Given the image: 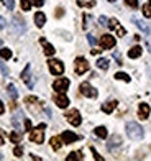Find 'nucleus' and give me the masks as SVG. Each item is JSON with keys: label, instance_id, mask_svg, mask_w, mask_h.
I'll return each mask as SVG.
<instances>
[{"label": "nucleus", "instance_id": "41", "mask_svg": "<svg viewBox=\"0 0 151 161\" xmlns=\"http://www.w3.org/2000/svg\"><path fill=\"white\" fill-rule=\"evenodd\" d=\"M0 68H2V72H3L5 76H8V69L5 68V64H0Z\"/></svg>", "mask_w": 151, "mask_h": 161}, {"label": "nucleus", "instance_id": "35", "mask_svg": "<svg viewBox=\"0 0 151 161\" xmlns=\"http://www.w3.org/2000/svg\"><path fill=\"white\" fill-rule=\"evenodd\" d=\"M125 3L128 7H132V8H136L138 7V0H125Z\"/></svg>", "mask_w": 151, "mask_h": 161}, {"label": "nucleus", "instance_id": "3", "mask_svg": "<svg viewBox=\"0 0 151 161\" xmlns=\"http://www.w3.org/2000/svg\"><path fill=\"white\" fill-rule=\"evenodd\" d=\"M48 66H49V71H51L54 76H61L64 72V64L59 59H49Z\"/></svg>", "mask_w": 151, "mask_h": 161}, {"label": "nucleus", "instance_id": "26", "mask_svg": "<svg viewBox=\"0 0 151 161\" xmlns=\"http://www.w3.org/2000/svg\"><path fill=\"white\" fill-rule=\"evenodd\" d=\"M94 131H95V135L99 138H107V128L105 127H97Z\"/></svg>", "mask_w": 151, "mask_h": 161}, {"label": "nucleus", "instance_id": "9", "mask_svg": "<svg viewBox=\"0 0 151 161\" xmlns=\"http://www.w3.org/2000/svg\"><path fill=\"white\" fill-rule=\"evenodd\" d=\"M67 87H69V79H66V77L57 79V80H54V84H53V89L56 92H66Z\"/></svg>", "mask_w": 151, "mask_h": 161}, {"label": "nucleus", "instance_id": "40", "mask_svg": "<svg viewBox=\"0 0 151 161\" xmlns=\"http://www.w3.org/2000/svg\"><path fill=\"white\" fill-rule=\"evenodd\" d=\"M31 3L36 5V7H43L45 5V0H31Z\"/></svg>", "mask_w": 151, "mask_h": 161}, {"label": "nucleus", "instance_id": "20", "mask_svg": "<svg viewBox=\"0 0 151 161\" xmlns=\"http://www.w3.org/2000/svg\"><path fill=\"white\" fill-rule=\"evenodd\" d=\"M141 53H143L141 46H133L130 51H128V56H130L132 59H135V58H140V56H141Z\"/></svg>", "mask_w": 151, "mask_h": 161}, {"label": "nucleus", "instance_id": "21", "mask_svg": "<svg viewBox=\"0 0 151 161\" xmlns=\"http://www.w3.org/2000/svg\"><path fill=\"white\" fill-rule=\"evenodd\" d=\"M21 119H23V114H21L20 110H18L15 115H13V119H12V123H13V127H15L17 130H18V128H21V125H20Z\"/></svg>", "mask_w": 151, "mask_h": 161}, {"label": "nucleus", "instance_id": "2", "mask_svg": "<svg viewBox=\"0 0 151 161\" xmlns=\"http://www.w3.org/2000/svg\"><path fill=\"white\" fill-rule=\"evenodd\" d=\"M45 130H46L45 123H40L36 128H33L31 133H30V142H33V143H43V140H45Z\"/></svg>", "mask_w": 151, "mask_h": 161}, {"label": "nucleus", "instance_id": "13", "mask_svg": "<svg viewBox=\"0 0 151 161\" xmlns=\"http://www.w3.org/2000/svg\"><path fill=\"white\" fill-rule=\"evenodd\" d=\"M61 140H62V143H67V145H71V143L77 142V140H79V136H77L76 133H73V131H62Z\"/></svg>", "mask_w": 151, "mask_h": 161}, {"label": "nucleus", "instance_id": "8", "mask_svg": "<svg viewBox=\"0 0 151 161\" xmlns=\"http://www.w3.org/2000/svg\"><path fill=\"white\" fill-rule=\"evenodd\" d=\"M30 69H31V66L28 64L26 68H25V71L21 72V79H23V82L26 84V87H28V89H33V86H35V80H33V77H31V74H30Z\"/></svg>", "mask_w": 151, "mask_h": 161}, {"label": "nucleus", "instance_id": "4", "mask_svg": "<svg viewBox=\"0 0 151 161\" xmlns=\"http://www.w3.org/2000/svg\"><path fill=\"white\" fill-rule=\"evenodd\" d=\"M79 91H81L82 96L85 97H90V99H95L97 97V89H94L89 82H82L81 87H79Z\"/></svg>", "mask_w": 151, "mask_h": 161}, {"label": "nucleus", "instance_id": "1", "mask_svg": "<svg viewBox=\"0 0 151 161\" xmlns=\"http://www.w3.org/2000/svg\"><path fill=\"white\" fill-rule=\"evenodd\" d=\"M127 135L132 138V140H141L145 131H143V127L138 125L136 122H128L127 123Z\"/></svg>", "mask_w": 151, "mask_h": 161}, {"label": "nucleus", "instance_id": "10", "mask_svg": "<svg viewBox=\"0 0 151 161\" xmlns=\"http://www.w3.org/2000/svg\"><path fill=\"white\" fill-rule=\"evenodd\" d=\"M115 38L112 35H104L102 38H100V46H102L104 49H112L113 46H115Z\"/></svg>", "mask_w": 151, "mask_h": 161}, {"label": "nucleus", "instance_id": "42", "mask_svg": "<svg viewBox=\"0 0 151 161\" xmlns=\"http://www.w3.org/2000/svg\"><path fill=\"white\" fill-rule=\"evenodd\" d=\"M3 112H5V105H3V102L0 100V115H3Z\"/></svg>", "mask_w": 151, "mask_h": 161}, {"label": "nucleus", "instance_id": "31", "mask_svg": "<svg viewBox=\"0 0 151 161\" xmlns=\"http://www.w3.org/2000/svg\"><path fill=\"white\" fill-rule=\"evenodd\" d=\"M2 2H3V5H5L8 10H13V8H15V0H2Z\"/></svg>", "mask_w": 151, "mask_h": 161}, {"label": "nucleus", "instance_id": "43", "mask_svg": "<svg viewBox=\"0 0 151 161\" xmlns=\"http://www.w3.org/2000/svg\"><path fill=\"white\" fill-rule=\"evenodd\" d=\"M0 28H5V18L0 17Z\"/></svg>", "mask_w": 151, "mask_h": 161}, {"label": "nucleus", "instance_id": "34", "mask_svg": "<svg viewBox=\"0 0 151 161\" xmlns=\"http://www.w3.org/2000/svg\"><path fill=\"white\" fill-rule=\"evenodd\" d=\"M13 155H15L17 158H21V155H23V148H21V146H17V148L13 150Z\"/></svg>", "mask_w": 151, "mask_h": 161}, {"label": "nucleus", "instance_id": "49", "mask_svg": "<svg viewBox=\"0 0 151 161\" xmlns=\"http://www.w3.org/2000/svg\"><path fill=\"white\" fill-rule=\"evenodd\" d=\"M109 2H115V0H109Z\"/></svg>", "mask_w": 151, "mask_h": 161}, {"label": "nucleus", "instance_id": "29", "mask_svg": "<svg viewBox=\"0 0 151 161\" xmlns=\"http://www.w3.org/2000/svg\"><path fill=\"white\" fill-rule=\"evenodd\" d=\"M10 140H12L13 143H20L21 135H20V133H17V131H12V133H10Z\"/></svg>", "mask_w": 151, "mask_h": 161}, {"label": "nucleus", "instance_id": "33", "mask_svg": "<svg viewBox=\"0 0 151 161\" xmlns=\"http://www.w3.org/2000/svg\"><path fill=\"white\" fill-rule=\"evenodd\" d=\"M90 151H92V155H94V158H95L97 161H104V158L99 155V153H97V150L94 148V146H90Z\"/></svg>", "mask_w": 151, "mask_h": 161}, {"label": "nucleus", "instance_id": "32", "mask_svg": "<svg viewBox=\"0 0 151 161\" xmlns=\"http://www.w3.org/2000/svg\"><path fill=\"white\" fill-rule=\"evenodd\" d=\"M143 15H145L146 18H151V8H149V5H143Z\"/></svg>", "mask_w": 151, "mask_h": 161}, {"label": "nucleus", "instance_id": "5", "mask_svg": "<svg viewBox=\"0 0 151 161\" xmlns=\"http://www.w3.org/2000/svg\"><path fill=\"white\" fill-rule=\"evenodd\" d=\"M66 119H67V122L71 123V125H74V127H79L81 122H82L81 114H79V110H76V108H73V110H69L66 114Z\"/></svg>", "mask_w": 151, "mask_h": 161}, {"label": "nucleus", "instance_id": "6", "mask_svg": "<svg viewBox=\"0 0 151 161\" xmlns=\"http://www.w3.org/2000/svg\"><path fill=\"white\" fill-rule=\"evenodd\" d=\"M12 28H13V31L18 33V35L25 33V30H26V25H25L23 18H21V17H13V25H12Z\"/></svg>", "mask_w": 151, "mask_h": 161}, {"label": "nucleus", "instance_id": "25", "mask_svg": "<svg viewBox=\"0 0 151 161\" xmlns=\"http://www.w3.org/2000/svg\"><path fill=\"white\" fill-rule=\"evenodd\" d=\"M0 58H2V59H10V58H12V51L8 48H2V49H0Z\"/></svg>", "mask_w": 151, "mask_h": 161}, {"label": "nucleus", "instance_id": "44", "mask_svg": "<svg viewBox=\"0 0 151 161\" xmlns=\"http://www.w3.org/2000/svg\"><path fill=\"white\" fill-rule=\"evenodd\" d=\"M62 15V8H57V12H56V17H61Z\"/></svg>", "mask_w": 151, "mask_h": 161}, {"label": "nucleus", "instance_id": "24", "mask_svg": "<svg viewBox=\"0 0 151 161\" xmlns=\"http://www.w3.org/2000/svg\"><path fill=\"white\" fill-rule=\"evenodd\" d=\"M97 68L107 71V69H109V59H105V58H100V59L97 61Z\"/></svg>", "mask_w": 151, "mask_h": 161}, {"label": "nucleus", "instance_id": "46", "mask_svg": "<svg viewBox=\"0 0 151 161\" xmlns=\"http://www.w3.org/2000/svg\"><path fill=\"white\" fill-rule=\"evenodd\" d=\"M146 45H148V48H149V51H151V38H148V41H146Z\"/></svg>", "mask_w": 151, "mask_h": 161}, {"label": "nucleus", "instance_id": "47", "mask_svg": "<svg viewBox=\"0 0 151 161\" xmlns=\"http://www.w3.org/2000/svg\"><path fill=\"white\" fill-rule=\"evenodd\" d=\"M2 143H3V136H2V135H0V145H2Z\"/></svg>", "mask_w": 151, "mask_h": 161}, {"label": "nucleus", "instance_id": "15", "mask_svg": "<svg viewBox=\"0 0 151 161\" xmlns=\"http://www.w3.org/2000/svg\"><path fill=\"white\" fill-rule=\"evenodd\" d=\"M138 115H140V119L141 120H145V119H148V115H149V105L148 104H140V107H138Z\"/></svg>", "mask_w": 151, "mask_h": 161}, {"label": "nucleus", "instance_id": "30", "mask_svg": "<svg viewBox=\"0 0 151 161\" xmlns=\"http://www.w3.org/2000/svg\"><path fill=\"white\" fill-rule=\"evenodd\" d=\"M20 2H21V10L28 12L31 8V2H30V0H20Z\"/></svg>", "mask_w": 151, "mask_h": 161}, {"label": "nucleus", "instance_id": "45", "mask_svg": "<svg viewBox=\"0 0 151 161\" xmlns=\"http://www.w3.org/2000/svg\"><path fill=\"white\" fill-rule=\"evenodd\" d=\"M100 51H102V49H92V54H99Z\"/></svg>", "mask_w": 151, "mask_h": 161}, {"label": "nucleus", "instance_id": "22", "mask_svg": "<svg viewBox=\"0 0 151 161\" xmlns=\"http://www.w3.org/2000/svg\"><path fill=\"white\" fill-rule=\"evenodd\" d=\"M51 146H53V150L57 151V150H61V146H62V140L59 136H53L51 138Z\"/></svg>", "mask_w": 151, "mask_h": 161}, {"label": "nucleus", "instance_id": "7", "mask_svg": "<svg viewBox=\"0 0 151 161\" xmlns=\"http://www.w3.org/2000/svg\"><path fill=\"white\" fill-rule=\"evenodd\" d=\"M89 71V63L85 61V58H77L76 59V74H84Z\"/></svg>", "mask_w": 151, "mask_h": 161}, {"label": "nucleus", "instance_id": "48", "mask_svg": "<svg viewBox=\"0 0 151 161\" xmlns=\"http://www.w3.org/2000/svg\"><path fill=\"white\" fill-rule=\"evenodd\" d=\"M0 46H2V40H0Z\"/></svg>", "mask_w": 151, "mask_h": 161}, {"label": "nucleus", "instance_id": "14", "mask_svg": "<svg viewBox=\"0 0 151 161\" xmlns=\"http://www.w3.org/2000/svg\"><path fill=\"white\" fill-rule=\"evenodd\" d=\"M40 43L43 45V48H45V54H46V56H53V54L56 53L54 46H53V45H49V43H48L45 38H40Z\"/></svg>", "mask_w": 151, "mask_h": 161}, {"label": "nucleus", "instance_id": "39", "mask_svg": "<svg viewBox=\"0 0 151 161\" xmlns=\"http://www.w3.org/2000/svg\"><path fill=\"white\" fill-rule=\"evenodd\" d=\"M23 130H31V120H28V119H25V128Z\"/></svg>", "mask_w": 151, "mask_h": 161}, {"label": "nucleus", "instance_id": "37", "mask_svg": "<svg viewBox=\"0 0 151 161\" xmlns=\"http://www.w3.org/2000/svg\"><path fill=\"white\" fill-rule=\"evenodd\" d=\"M99 21H100V25H102V26H109V18H107V17H100L99 18Z\"/></svg>", "mask_w": 151, "mask_h": 161}, {"label": "nucleus", "instance_id": "18", "mask_svg": "<svg viewBox=\"0 0 151 161\" xmlns=\"http://www.w3.org/2000/svg\"><path fill=\"white\" fill-rule=\"evenodd\" d=\"M120 145H121V138H120L118 135H113V136L110 138V142L107 143V148L113 150V148H117V146H120Z\"/></svg>", "mask_w": 151, "mask_h": 161}, {"label": "nucleus", "instance_id": "50", "mask_svg": "<svg viewBox=\"0 0 151 161\" xmlns=\"http://www.w3.org/2000/svg\"><path fill=\"white\" fill-rule=\"evenodd\" d=\"M149 7H151V0H149Z\"/></svg>", "mask_w": 151, "mask_h": 161}, {"label": "nucleus", "instance_id": "16", "mask_svg": "<svg viewBox=\"0 0 151 161\" xmlns=\"http://www.w3.org/2000/svg\"><path fill=\"white\" fill-rule=\"evenodd\" d=\"M35 23H36L38 28H43L46 23V17H45V13L43 12H36L35 13Z\"/></svg>", "mask_w": 151, "mask_h": 161}, {"label": "nucleus", "instance_id": "11", "mask_svg": "<svg viewBox=\"0 0 151 161\" xmlns=\"http://www.w3.org/2000/svg\"><path fill=\"white\" fill-rule=\"evenodd\" d=\"M132 21L140 28L141 31H145V33H151V26H149V23H146L145 20H140V18H136V17H132Z\"/></svg>", "mask_w": 151, "mask_h": 161}, {"label": "nucleus", "instance_id": "36", "mask_svg": "<svg viewBox=\"0 0 151 161\" xmlns=\"http://www.w3.org/2000/svg\"><path fill=\"white\" fill-rule=\"evenodd\" d=\"M113 58H115V61H117V64H123V61H121V56L118 51H113Z\"/></svg>", "mask_w": 151, "mask_h": 161}, {"label": "nucleus", "instance_id": "12", "mask_svg": "<svg viewBox=\"0 0 151 161\" xmlns=\"http://www.w3.org/2000/svg\"><path fill=\"white\" fill-rule=\"evenodd\" d=\"M54 102H56V105L61 107V108H66L69 105V99L64 96V92H57V96L54 97Z\"/></svg>", "mask_w": 151, "mask_h": 161}, {"label": "nucleus", "instance_id": "38", "mask_svg": "<svg viewBox=\"0 0 151 161\" xmlns=\"http://www.w3.org/2000/svg\"><path fill=\"white\" fill-rule=\"evenodd\" d=\"M87 41L90 43L92 46H95V45H97V41H95V38H94V36H92V35H87Z\"/></svg>", "mask_w": 151, "mask_h": 161}, {"label": "nucleus", "instance_id": "23", "mask_svg": "<svg viewBox=\"0 0 151 161\" xmlns=\"http://www.w3.org/2000/svg\"><path fill=\"white\" fill-rule=\"evenodd\" d=\"M7 91H8V96H10L13 100H17V97H18V91H17V87H15V86L10 84L8 87H7Z\"/></svg>", "mask_w": 151, "mask_h": 161}, {"label": "nucleus", "instance_id": "17", "mask_svg": "<svg viewBox=\"0 0 151 161\" xmlns=\"http://www.w3.org/2000/svg\"><path fill=\"white\" fill-rule=\"evenodd\" d=\"M117 104H118L117 100H109V102H105V104L102 105V112H105V114H112V112L115 110V107H117Z\"/></svg>", "mask_w": 151, "mask_h": 161}, {"label": "nucleus", "instance_id": "28", "mask_svg": "<svg viewBox=\"0 0 151 161\" xmlns=\"http://www.w3.org/2000/svg\"><path fill=\"white\" fill-rule=\"evenodd\" d=\"M115 79H120V80H125V82H130V76L125 74V72H117V74H115Z\"/></svg>", "mask_w": 151, "mask_h": 161}, {"label": "nucleus", "instance_id": "19", "mask_svg": "<svg viewBox=\"0 0 151 161\" xmlns=\"http://www.w3.org/2000/svg\"><path fill=\"white\" fill-rule=\"evenodd\" d=\"M25 102H26V105L30 107L35 114L38 112V108H36V105H38V99H36V97H26V100H25Z\"/></svg>", "mask_w": 151, "mask_h": 161}, {"label": "nucleus", "instance_id": "27", "mask_svg": "<svg viewBox=\"0 0 151 161\" xmlns=\"http://www.w3.org/2000/svg\"><path fill=\"white\" fill-rule=\"evenodd\" d=\"M66 159H67V161H76V159H82V155H81V153H79V151H73V153H71L69 156H66Z\"/></svg>", "mask_w": 151, "mask_h": 161}]
</instances>
